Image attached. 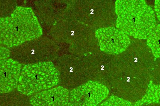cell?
I'll return each mask as SVG.
<instances>
[{"label": "cell", "instance_id": "cell-1", "mask_svg": "<svg viewBox=\"0 0 160 106\" xmlns=\"http://www.w3.org/2000/svg\"><path fill=\"white\" fill-rule=\"evenodd\" d=\"M107 89L101 85L88 83L73 91L74 101L83 105H93L98 104L108 95Z\"/></svg>", "mask_w": 160, "mask_h": 106}, {"label": "cell", "instance_id": "cell-2", "mask_svg": "<svg viewBox=\"0 0 160 106\" xmlns=\"http://www.w3.org/2000/svg\"><path fill=\"white\" fill-rule=\"evenodd\" d=\"M117 30L111 28L102 29L98 32L101 47L103 51L117 53L121 50V33Z\"/></svg>", "mask_w": 160, "mask_h": 106}, {"label": "cell", "instance_id": "cell-3", "mask_svg": "<svg viewBox=\"0 0 160 106\" xmlns=\"http://www.w3.org/2000/svg\"><path fill=\"white\" fill-rule=\"evenodd\" d=\"M68 94L67 90L62 88L49 90L41 93V96L39 97V104L48 105H63L67 103Z\"/></svg>", "mask_w": 160, "mask_h": 106}]
</instances>
